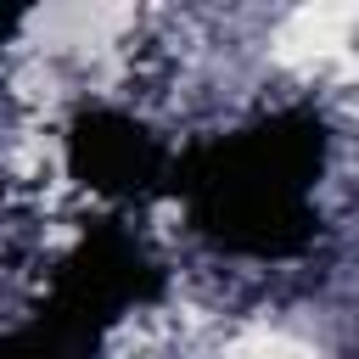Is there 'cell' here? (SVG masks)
Returning <instances> with one entry per match:
<instances>
[{
	"instance_id": "1",
	"label": "cell",
	"mask_w": 359,
	"mask_h": 359,
	"mask_svg": "<svg viewBox=\"0 0 359 359\" xmlns=\"http://www.w3.org/2000/svg\"><path fill=\"white\" fill-rule=\"evenodd\" d=\"M269 56L297 84H359V6H297L269 28Z\"/></svg>"
},
{
	"instance_id": "2",
	"label": "cell",
	"mask_w": 359,
	"mask_h": 359,
	"mask_svg": "<svg viewBox=\"0 0 359 359\" xmlns=\"http://www.w3.org/2000/svg\"><path fill=\"white\" fill-rule=\"evenodd\" d=\"M202 359H320V353H314V342H303L286 325L247 320V325L224 331L219 342H202Z\"/></svg>"
}]
</instances>
